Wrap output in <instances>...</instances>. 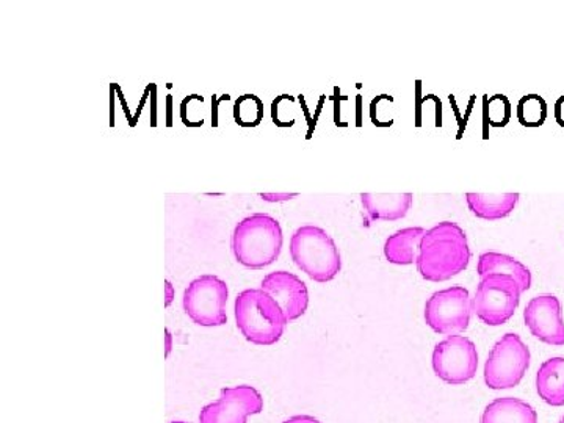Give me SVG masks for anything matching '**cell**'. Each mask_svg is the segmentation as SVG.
<instances>
[{"label": "cell", "mask_w": 564, "mask_h": 423, "mask_svg": "<svg viewBox=\"0 0 564 423\" xmlns=\"http://www.w3.org/2000/svg\"><path fill=\"white\" fill-rule=\"evenodd\" d=\"M237 328L248 343L269 347L280 343L288 317L280 304L262 289H247L234 303Z\"/></svg>", "instance_id": "3"}, {"label": "cell", "mask_w": 564, "mask_h": 423, "mask_svg": "<svg viewBox=\"0 0 564 423\" xmlns=\"http://www.w3.org/2000/svg\"><path fill=\"white\" fill-rule=\"evenodd\" d=\"M519 198V193H466L469 210L486 221L507 218L518 206Z\"/></svg>", "instance_id": "14"}, {"label": "cell", "mask_w": 564, "mask_h": 423, "mask_svg": "<svg viewBox=\"0 0 564 423\" xmlns=\"http://www.w3.org/2000/svg\"><path fill=\"white\" fill-rule=\"evenodd\" d=\"M282 243L284 236L280 221L269 214H252L234 228V258L247 269L261 270L272 265L281 256Z\"/></svg>", "instance_id": "2"}, {"label": "cell", "mask_w": 564, "mask_h": 423, "mask_svg": "<svg viewBox=\"0 0 564 423\" xmlns=\"http://www.w3.org/2000/svg\"><path fill=\"white\" fill-rule=\"evenodd\" d=\"M228 284L215 274H203L185 289L182 307L196 325L214 328L228 323Z\"/></svg>", "instance_id": "7"}, {"label": "cell", "mask_w": 564, "mask_h": 423, "mask_svg": "<svg viewBox=\"0 0 564 423\" xmlns=\"http://www.w3.org/2000/svg\"><path fill=\"white\" fill-rule=\"evenodd\" d=\"M558 423H564V415H563V417H562V421H560Z\"/></svg>", "instance_id": "26"}, {"label": "cell", "mask_w": 564, "mask_h": 423, "mask_svg": "<svg viewBox=\"0 0 564 423\" xmlns=\"http://www.w3.org/2000/svg\"><path fill=\"white\" fill-rule=\"evenodd\" d=\"M536 391L543 402L551 406H564V358L547 359L536 373Z\"/></svg>", "instance_id": "18"}, {"label": "cell", "mask_w": 564, "mask_h": 423, "mask_svg": "<svg viewBox=\"0 0 564 423\" xmlns=\"http://www.w3.org/2000/svg\"><path fill=\"white\" fill-rule=\"evenodd\" d=\"M413 193H361L364 209L373 221H397L413 206Z\"/></svg>", "instance_id": "13"}, {"label": "cell", "mask_w": 564, "mask_h": 423, "mask_svg": "<svg viewBox=\"0 0 564 423\" xmlns=\"http://www.w3.org/2000/svg\"><path fill=\"white\" fill-rule=\"evenodd\" d=\"M174 300V289L172 282L165 281V306H170Z\"/></svg>", "instance_id": "24"}, {"label": "cell", "mask_w": 564, "mask_h": 423, "mask_svg": "<svg viewBox=\"0 0 564 423\" xmlns=\"http://www.w3.org/2000/svg\"><path fill=\"white\" fill-rule=\"evenodd\" d=\"M433 370L444 383L459 386L473 380L478 369L477 347L469 337L447 336L434 347Z\"/></svg>", "instance_id": "9"}, {"label": "cell", "mask_w": 564, "mask_h": 423, "mask_svg": "<svg viewBox=\"0 0 564 423\" xmlns=\"http://www.w3.org/2000/svg\"><path fill=\"white\" fill-rule=\"evenodd\" d=\"M291 256L295 265L315 282L333 281L343 270L339 248L318 226H302L293 232Z\"/></svg>", "instance_id": "4"}, {"label": "cell", "mask_w": 564, "mask_h": 423, "mask_svg": "<svg viewBox=\"0 0 564 423\" xmlns=\"http://www.w3.org/2000/svg\"><path fill=\"white\" fill-rule=\"evenodd\" d=\"M481 423H538V414L524 400L502 397L485 408Z\"/></svg>", "instance_id": "17"}, {"label": "cell", "mask_w": 564, "mask_h": 423, "mask_svg": "<svg viewBox=\"0 0 564 423\" xmlns=\"http://www.w3.org/2000/svg\"><path fill=\"white\" fill-rule=\"evenodd\" d=\"M518 120L525 128H540L547 120V104L540 95H527L518 104Z\"/></svg>", "instance_id": "19"}, {"label": "cell", "mask_w": 564, "mask_h": 423, "mask_svg": "<svg viewBox=\"0 0 564 423\" xmlns=\"http://www.w3.org/2000/svg\"><path fill=\"white\" fill-rule=\"evenodd\" d=\"M282 423H322L318 419L313 417V415H293V417L288 419Z\"/></svg>", "instance_id": "23"}, {"label": "cell", "mask_w": 564, "mask_h": 423, "mask_svg": "<svg viewBox=\"0 0 564 423\" xmlns=\"http://www.w3.org/2000/svg\"><path fill=\"white\" fill-rule=\"evenodd\" d=\"M296 196H299L296 193H282V195H269V193H261V198L270 203L289 202V199L296 198Z\"/></svg>", "instance_id": "22"}, {"label": "cell", "mask_w": 564, "mask_h": 423, "mask_svg": "<svg viewBox=\"0 0 564 423\" xmlns=\"http://www.w3.org/2000/svg\"><path fill=\"white\" fill-rule=\"evenodd\" d=\"M263 399L252 386L221 389L220 399L199 413V423H247L250 415L261 414Z\"/></svg>", "instance_id": "10"}, {"label": "cell", "mask_w": 564, "mask_h": 423, "mask_svg": "<svg viewBox=\"0 0 564 423\" xmlns=\"http://www.w3.org/2000/svg\"><path fill=\"white\" fill-rule=\"evenodd\" d=\"M261 289L276 300L289 323L299 321L306 314L310 306V291L302 278L296 274L284 272V270L269 273L263 278Z\"/></svg>", "instance_id": "12"}, {"label": "cell", "mask_w": 564, "mask_h": 423, "mask_svg": "<svg viewBox=\"0 0 564 423\" xmlns=\"http://www.w3.org/2000/svg\"><path fill=\"white\" fill-rule=\"evenodd\" d=\"M477 273L480 278L491 273L510 274L521 285L522 293L532 288V272L513 256L502 254V252H484L478 258Z\"/></svg>", "instance_id": "15"}, {"label": "cell", "mask_w": 564, "mask_h": 423, "mask_svg": "<svg viewBox=\"0 0 564 423\" xmlns=\"http://www.w3.org/2000/svg\"><path fill=\"white\" fill-rule=\"evenodd\" d=\"M473 299L463 285H452L434 292L425 304V322L434 333L455 336L469 328Z\"/></svg>", "instance_id": "8"}, {"label": "cell", "mask_w": 564, "mask_h": 423, "mask_svg": "<svg viewBox=\"0 0 564 423\" xmlns=\"http://www.w3.org/2000/svg\"><path fill=\"white\" fill-rule=\"evenodd\" d=\"M165 340H166V356H170V352H172V334H170L169 329L165 332Z\"/></svg>", "instance_id": "25"}, {"label": "cell", "mask_w": 564, "mask_h": 423, "mask_svg": "<svg viewBox=\"0 0 564 423\" xmlns=\"http://www.w3.org/2000/svg\"><path fill=\"white\" fill-rule=\"evenodd\" d=\"M425 232L421 226H415L392 234L384 243L386 259L393 265H411L417 262L419 248Z\"/></svg>", "instance_id": "16"}, {"label": "cell", "mask_w": 564, "mask_h": 423, "mask_svg": "<svg viewBox=\"0 0 564 423\" xmlns=\"http://www.w3.org/2000/svg\"><path fill=\"white\" fill-rule=\"evenodd\" d=\"M470 258L473 251L462 226L443 221L423 236L415 265L423 280L444 282L463 273Z\"/></svg>", "instance_id": "1"}, {"label": "cell", "mask_w": 564, "mask_h": 423, "mask_svg": "<svg viewBox=\"0 0 564 423\" xmlns=\"http://www.w3.org/2000/svg\"><path fill=\"white\" fill-rule=\"evenodd\" d=\"M234 118L243 128H256L263 118V104L258 96L245 95L234 107Z\"/></svg>", "instance_id": "20"}, {"label": "cell", "mask_w": 564, "mask_h": 423, "mask_svg": "<svg viewBox=\"0 0 564 423\" xmlns=\"http://www.w3.org/2000/svg\"><path fill=\"white\" fill-rule=\"evenodd\" d=\"M529 347L519 334L507 333L497 340L485 364V383L494 391L511 389L521 383L530 367Z\"/></svg>", "instance_id": "6"}, {"label": "cell", "mask_w": 564, "mask_h": 423, "mask_svg": "<svg viewBox=\"0 0 564 423\" xmlns=\"http://www.w3.org/2000/svg\"><path fill=\"white\" fill-rule=\"evenodd\" d=\"M521 295V285L510 274H486L475 292L473 311L485 325H505L518 310Z\"/></svg>", "instance_id": "5"}, {"label": "cell", "mask_w": 564, "mask_h": 423, "mask_svg": "<svg viewBox=\"0 0 564 423\" xmlns=\"http://www.w3.org/2000/svg\"><path fill=\"white\" fill-rule=\"evenodd\" d=\"M527 328L536 339L547 345L563 347L564 321L562 302L551 293L534 296L524 311Z\"/></svg>", "instance_id": "11"}, {"label": "cell", "mask_w": 564, "mask_h": 423, "mask_svg": "<svg viewBox=\"0 0 564 423\" xmlns=\"http://www.w3.org/2000/svg\"><path fill=\"white\" fill-rule=\"evenodd\" d=\"M511 118V104L507 96L497 95L489 99L488 120L494 128H505Z\"/></svg>", "instance_id": "21"}]
</instances>
